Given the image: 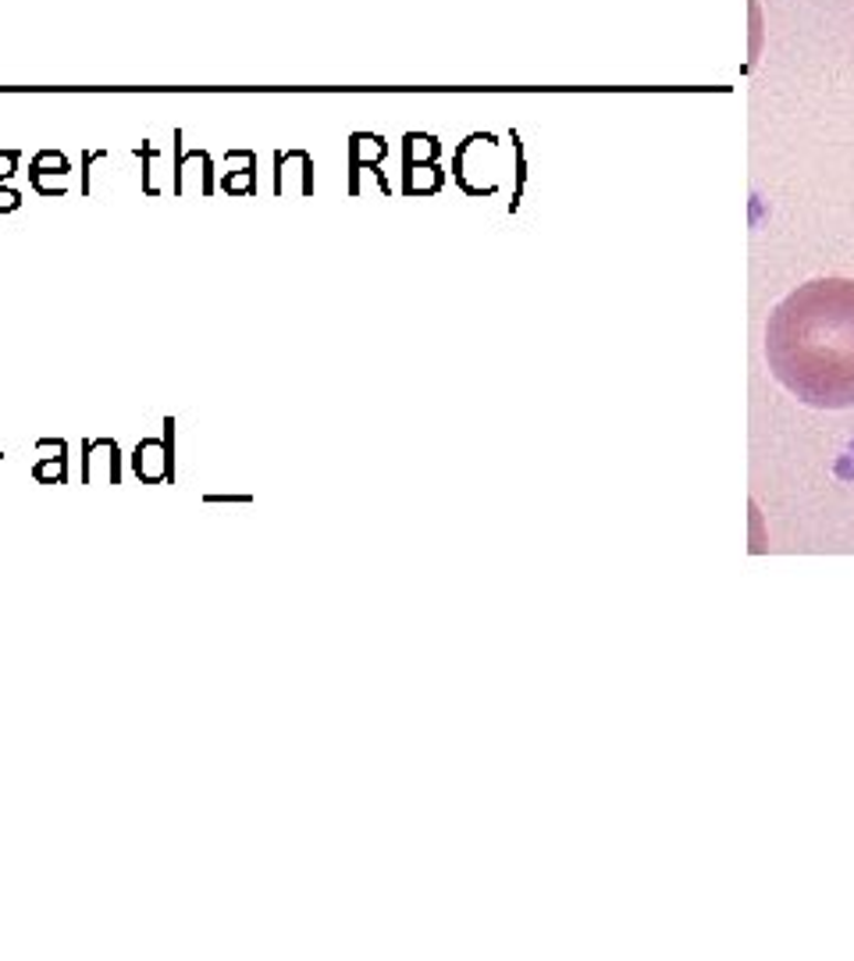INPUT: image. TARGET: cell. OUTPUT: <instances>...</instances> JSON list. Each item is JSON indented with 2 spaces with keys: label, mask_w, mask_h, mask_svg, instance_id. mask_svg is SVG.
<instances>
[{
  "label": "cell",
  "mask_w": 854,
  "mask_h": 961,
  "mask_svg": "<svg viewBox=\"0 0 854 961\" xmlns=\"http://www.w3.org/2000/svg\"><path fill=\"white\" fill-rule=\"evenodd\" d=\"M133 474L143 485L175 480V421L165 416V439H143L133 453Z\"/></svg>",
  "instance_id": "7a4b0ae2"
},
{
  "label": "cell",
  "mask_w": 854,
  "mask_h": 961,
  "mask_svg": "<svg viewBox=\"0 0 854 961\" xmlns=\"http://www.w3.org/2000/svg\"><path fill=\"white\" fill-rule=\"evenodd\" d=\"M104 157H110V150H89V154H83V192L89 197V189H93V165L96 160H104Z\"/></svg>",
  "instance_id": "8992f818"
},
{
  "label": "cell",
  "mask_w": 854,
  "mask_h": 961,
  "mask_svg": "<svg viewBox=\"0 0 854 961\" xmlns=\"http://www.w3.org/2000/svg\"><path fill=\"white\" fill-rule=\"evenodd\" d=\"M221 189L235 192V197H253L256 192V154H250L243 165H239V171H224Z\"/></svg>",
  "instance_id": "277c9868"
},
{
  "label": "cell",
  "mask_w": 854,
  "mask_h": 961,
  "mask_svg": "<svg viewBox=\"0 0 854 961\" xmlns=\"http://www.w3.org/2000/svg\"><path fill=\"white\" fill-rule=\"evenodd\" d=\"M766 363L787 392L815 410L854 406V278H812L766 320Z\"/></svg>",
  "instance_id": "6da1fadb"
},
{
  "label": "cell",
  "mask_w": 854,
  "mask_h": 961,
  "mask_svg": "<svg viewBox=\"0 0 854 961\" xmlns=\"http://www.w3.org/2000/svg\"><path fill=\"white\" fill-rule=\"evenodd\" d=\"M22 207V192L11 189V186H0V214H11Z\"/></svg>",
  "instance_id": "52a82bcc"
},
{
  "label": "cell",
  "mask_w": 854,
  "mask_h": 961,
  "mask_svg": "<svg viewBox=\"0 0 854 961\" xmlns=\"http://www.w3.org/2000/svg\"><path fill=\"white\" fill-rule=\"evenodd\" d=\"M19 160H22V150H0V182L11 179L14 168H19Z\"/></svg>",
  "instance_id": "ba28073f"
},
{
  "label": "cell",
  "mask_w": 854,
  "mask_h": 961,
  "mask_svg": "<svg viewBox=\"0 0 854 961\" xmlns=\"http://www.w3.org/2000/svg\"><path fill=\"white\" fill-rule=\"evenodd\" d=\"M0 460H4V448H0Z\"/></svg>",
  "instance_id": "9c48e42d"
},
{
  "label": "cell",
  "mask_w": 854,
  "mask_h": 961,
  "mask_svg": "<svg viewBox=\"0 0 854 961\" xmlns=\"http://www.w3.org/2000/svg\"><path fill=\"white\" fill-rule=\"evenodd\" d=\"M32 477L43 480V485H64L68 480V463L54 456H36L32 460Z\"/></svg>",
  "instance_id": "5b68a950"
},
{
  "label": "cell",
  "mask_w": 854,
  "mask_h": 961,
  "mask_svg": "<svg viewBox=\"0 0 854 961\" xmlns=\"http://www.w3.org/2000/svg\"><path fill=\"white\" fill-rule=\"evenodd\" d=\"M68 171H72V165H68V157H64V154L40 150L36 157H32V165H29V182H32V189H36V192H46V179L64 182V175H68Z\"/></svg>",
  "instance_id": "3957f363"
}]
</instances>
